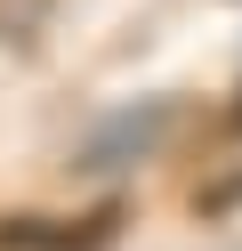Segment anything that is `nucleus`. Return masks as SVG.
Wrapping results in <instances>:
<instances>
[{"label": "nucleus", "instance_id": "nucleus-1", "mask_svg": "<svg viewBox=\"0 0 242 251\" xmlns=\"http://www.w3.org/2000/svg\"><path fill=\"white\" fill-rule=\"evenodd\" d=\"M145 130H170V105H161V98L129 105V114H113V122H97V146H81V170H105V162L145 154Z\"/></svg>", "mask_w": 242, "mask_h": 251}]
</instances>
